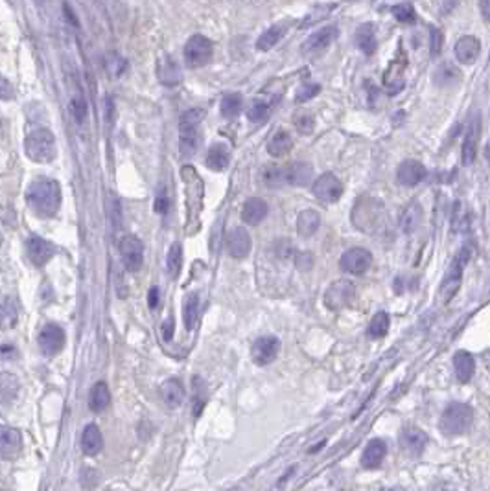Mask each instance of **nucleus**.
I'll list each match as a JSON object with an SVG mask.
<instances>
[{
	"mask_svg": "<svg viewBox=\"0 0 490 491\" xmlns=\"http://www.w3.org/2000/svg\"><path fill=\"white\" fill-rule=\"evenodd\" d=\"M26 202L39 218H54L61 206V186L57 180H33L26 190Z\"/></svg>",
	"mask_w": 490,
	"mask_h": 491,
	"instance_id": "1",
	"label": "nucleus"
},
{
	"mask_svg": "<svg viewBox=\"0 0 490 491\" xmlns=\"http://www.w3.org/2000/svg\"><path fill=\"white\" fill-rule=\"evenodd\" d=\"M24 153L32 162L48 164L55 159V138L50 129L33 127L24 138Z\"/></svg>",
	"mask_w": 490,
	"mask_h": 491,
	"instance_id": "2",
	"label": "nucleus"
},
{
	"mask_svg": "<svg viewBox=\"0 0 490 491\" xmlns=\"http://www.w3.org/2000/svg\"><path fill=\"white\" fill-rule=\"evenodd\" d=\"M203 116L205 113L201 109H190L182 113L179 118V151L185 159H190L198 151L199 140H201L199 127H201Z\"/></svg>",
	"mask_w": 490,
	"mask_h": 491,
	"instance_id": "3",
	"label": "nucleus"
},
{
	"mask_svg": "<svg viewBox=\"0 0 490 491\" xmlns=\"http://www.w3.org/2000/svg\"><path fill=\"white\" fill-rule=\"evenodd\" d=\"M472 421H474V410H472V407L467 403L453 401L442 412L439 427L448 436H458V434H463V432L469 431Z\"/></svg>",
	"mask_w": 490,
	"mask_h": 491,
	"instance_id": "4",
	"label": "nucleus"
},
{
	"mask_svg": "<svg viewBox=\"0 0 490 491\" xmlns=\"http://www.w3.org/2000/svg\"><path fill=\"white\" fill-rule=\"evenodd\" d=\"M470 254H472L470 245H464L463 249L455 254V258H453L452 263H450V267H448L446 274H444V280H442V285H441V296L442 300L446 302V304L452 300L453 296H455V293L459 291V287H461L464 267H467V263H469Z\"/></svg>",
	"mask_w": 490,
	"mask_h": 491,
	"instance_id": "5",
	"label": "nucleus"
},
{
	"mask_svg": "<svg viewBox=\"0 0 490 491\" xmlns=\"http://www.w3.org/2000/svg\"><path fill=\"white\" fill-rule=\"evenodd\" d=\"M185 61L190 68H201L212 59L214 54V46L210 43V39H207L205 35H192L185 44Z\"/></svg>",
	"mask_w": 490,
	"mask_h": 491,
	"instance_id": "6",
	"label": "nucleus"
},
{
	"mask_svg": "<svg viewBox=\"0 0 490 491\" xmlns=\"http://www.w3.org/2000/svg\"><path fill=\"white\" fill-rule=\"evenodd\" d=\"M181 177L185 188H187L188 213H190V219H196L201 210V204H203V180L192 166H185L181 169Z\"/></svg>",
	"mask_w": 490,
	"mask_h": 491,
	"instance_id": "7",
	"label": "nucleus"
},
{
	"mask_svg": "<svg viewBox=\"0 0 490 491\" xmlns=\"http://www.w3.org/2000/svg\"><path fill=\"white\" fill-rule=\"evenodd\" d=\"M336 37H337L336 26L323 28V30H319V32L312 33V35L304 41L301 52H303L304 57H308V59L321 57V55L325 54L326 50L330 48V44L336 41Z\"/></svg>",
	"mask_w": 490,
	"mask_h": 491,
	"instance_id": "8",
	"label": "nucleus"
},
{
	"mask_svg": "<svg viewBox=\"0 0 490 491\" xmlns=\"http://www.w3.org/2000/svg\"><path fill=\"white\" fill-rule=\"evenodd\" d=\"M120 254L124 267L129 273H137L140 271L144 263V245L142 241L138 240L137 235H124L120 240Z\"/></svg>",
	"mask_w": 490,
	"mask_h": 491,
	"instance_id": "9",
	"label": "nucleus"
},
{
	"mask_svg": "<svg viewBox=\"0 0 490 491\" xmlns=\"http://www.w3.org/2000/svg\"><path fill=\"white\" fill-rule=\"evenodd\" d=\"M354 296H356V289L354 285L347 280H339L326 289L325 293V304L326 307H330L334 311H339L343 307H347L352 304Z\"/></svg>",
	"mask_w": 490,
	"mask_h": 491,
	"instance_id": "10",
	"label": "nucleus"
},
{
	"mask_svg": "<svg viewBox=\"0 0 490 491\" xmlns=\"http://www.w3.org/2000/svg\"><path fill=\"white\" fill-rule=\"evenodd\" d=\"M314 195L323 202H336L341 199L343 195V184L341 180L337 179L334 173H323L317 177L312 186Z\"/></svg>",
	"mask_w": 490,
	"mask_h": 491,
	"instance_id": "11",
	"label": "nucleus"
},
{
	"mask_svg": "<svg viewBox=\"0 0 490 491\" xmlns=\"http://www.w3.org/2000/svg\"><path fill=\"white\" fill-rule=\"evenodd\" d=\"M370 263H373V254L367 249L354 247L343 254L339 260V267L348 274H364L369 271Z\"/></svg>",
	"mask_w": 490,
	"mask_h": 491,
	"instance_id": "12",
	"label": "nucleus"
},
{
	"mask_svg": "<svg viewBox=\"0 0 490 491\" xmlns=\"http://www.w3.org/2000/svg\"><path fill=\"white\" fill-rule=\"evenodd\" d=\"M279 349H281V340L273 335H265V337L256 338L251 346V357L256 365L265 366L273 363L279 355Z\"/></svg>",
	"mask_w": 490,
	"mask_h": 491,
	"instance_id": "13",
	"label": "nucleus"
},
{
	"mask_svg": "<svg viewBox=\"0 0 490 491\" xmlns=\"http://www.w3.org/2000/svg\"><path fill=\"white\" fill-rule=\"evenodd\" d=\"M37 343L43 354H59L63 346H65V331H63V327L57 326V324H46V326L41 329V333H39Z\"/></svg>",
	"mask_w": 490,
	"mask_h": 491,
	"instance_id": "14",
	"label": "nucleus"
},
{
	"mask_svg": "<svg viewBox=\"0 0 490 491\" xmlns=\"http://www.w3.org/2000/svg\"><path fill=\"white\" fill-rule=\"evenodd\" d=\"M26 252L30 262L37 267H43L52 260L55 254V247L50 241L39 238V235H30L26 241Z\"/></svg>",
	"mask_w": 490,
	"mask_h": 491,
	"instance_id": "15",
	"label": "nucleus"
},
{
	"mask_svg": "<svg viewBox=\"0 0 490 491\" xmlns=\"http://www.w3.org/2000/svg\"><path fill=\"white\" fill-rule=\"evenodd\" d=\"M480 131H481V118L480 115L474 116V120L470 122L467 135H464L463 149H461V157H463L464 166L474 164L475 157H478V144H480Z\"/></svg>",
	"mask_w": 490,
	"mask_h": 491,
	"instance_id": "16",
	"label": "nucleus"
},
{
	"mask_svg": "<svg viewBox=\"0 0 490 491\" xmlns=\"http://www.w3.org/2000/svg\"><path fill=\"white\" fill-rule=\"evenodd\" d=\"M426 179L424 164L419 160H404L397 169V180L402 186L413 188Z\"/></svg>",
	"mask_w": 490,
	"mask_h": 491,
	"instance_id": "17",
	"label": "nucleus"
},
{
	"mask_svg": "<svg viewBox=\"0 0 490 491\" xmlns=\"http://www.w3.org/2000/svg\"><path fill=\"white\" fill-rule=\"evenodd\" d=\"M227 251L236 260H242V258L247 256L249 252H251V238H249L247 230L242 229V227L232 229L229 235H227Z\"/></svg>",
	"mask_w": 490,
	"mask_h": 491,
	"instance_id": "18",
	"label": "nucleus"
},
{
	"mask_svg": "<svg viewBox=\"0 0 490 491\" xmlns=\"http://www.w3.org/2000/svg\"><path fill=\"white\" fill-rule=\"evenodd\" d=\"M157 77H159L160 85H164L168 88L177 87L181 83L179 65L171 59L170 55H160L159 61H157Z\"/></svg>",
	"mask_w": 490,
	"mask_h": 491,
	"instance_id": "19",
	"label": "nucleus"
},
{
	"mask_svg": "<svg viewBox=\"0 0 490 491\" xmlns=\"http://www.w3.org/2000/svg\"><path fill=\"white\" fill-rule=\"evenodd\" d=\"M404 72H406V61L402 59H395L389 65V68L384 74V87H386V93L395 96L404 88L406 85V79H404Z\"/></svg>",
	"mask_w": 490,
	"mask_h": 491,
	"instance_id": "20",
	"label": "nucleus"
},
{
	"mask_svg": "<svg viewBox=\"0 0 490 491\" xmlns=\"http://www.w3.org/2000/svg\"><path fill=\"white\" fill-rule=\"evenodd\" d=\"M453 52H455V57H458L459 63H463V65H472L481 54L480 39L472 37V35H464V37L459 39L458 44H455V48H453Z\"/></svg>",
	"mask_w": 490,
	"mask_h": 491,
	"instance_id": "21",
	"label": "nucleus"
},
{
	"mask_svg": "<svg viewBox=\"0 0 490 491\" xmlns=\"http://www.w3.org/2000/svg\"><path fill=\"white\" fill-rule=\"evenodd\" d=\"M387 454V443L384 442V440H380V438H375V440H370L369 443H367V447H365L364 454H361V465H364L365 470H376V468H380L381 462H384V459H386Z\"/></svg>",
	"mask_w": 490,
	"mask_h": 491,
	"instance_id": "22",
	"label": "nucleus"
},
{
	"mask_svg": "<svg viewBox=\"0 0 490 491\" xmlns=\"http://www.w3.org/2000/svg\"><path fill=\"white\" fill-rule=\"evenodd\" d=\"M22 438L21 432L11 427H4L0 432V454L2 459H15L17 454L21 453Z\"/></svg>",
	"mask_w": 490,
	"mask_h": 491,
	"instance_id": "23",
	"label": "nucleus"
},
{
	"mask_svg": "<svg viewBox=\"0 0 490 491\" xmlns=\"http://www.w3.org/2000/svg\"><path fill=\"white\" fill-rule=\"evenodd\" d=\"M207 166L212 171H225L229 162H231V149L223 142L212 144L207 151Z\"/></svg>",
	"mask_w": 490,
	"mask_h": 491,
	"instance_id": "24",
	"label": "nucleus"
},
{
	"mask_svg": "<svg viewBox=\"0 0 490 491\" xmlns=\"http://www.w3.org/2000/svg\"><path fill=\"white\" fill-rule=\"evenodd\" d=\"M400 443L408 453L420 454L424 451L426 443H428V436H426V432H422L417 427H408L400 434Z\"/></svg>",
	"mask_w": 490,
	"mask_h": 491,
	"instance_id": "25",
	"label": "nucleus"
},
{
	"mask_svg": "<svg viewBox=\"0 0 490 491\" xmlns=\"http://www.w3.org/2000/svg\"><path fill=\"white\" fill-rule=\"evenodd\" d=\"M267 215V202L260 197H251L242 208V219L247 224L262 223Z\"/></svg>",
	"mask_w": 490,
	"mask_h": 491,
	"instance_id": "26",
	"label": "nucleus"
},
{
	"mask_svg": "<svg viewBox=\"0 0 490 491\" xmlns=\"http://www.w3.org/2000/svg\"><path fill=\"white\" fill-rule=\"evenodd\" d=\"M314 175V168L306 162H295L284 168V180L292 186H306Z\"/></svg>",
	"mask_w": 490,
	"mask_h": 491,
	"instance_id": "27",
	"label": "nucleus"
},
{
	"mask_svg": "<svg viewBox=\"0 0 490 491\" xmlns=\"http://www.w3.org/2000/svg\"><path fill=\"white\" fill-rule=\"evenodd\" d=\"M160 396H162V401L166 403V407H170V409L181 407V403L185 401V388H182V383L179 381V379H168V381L162 383V387H160Z\"/></svg>",
	"mask_w": 490,
	"mask_h": 491,
	"instance_id": "28",
	"label": "nucleus"
},
{
	"mask_svg": "<svg viewBox=\"0 0 490 491\" xmlns=\"http://www.w3.org/2000/svg\"><path fill=\"white\" fill-rule=\"evenodd\" d=\"M356 44L358 48L364 52L365 55H373L378 46V39H376V28L370 22H365L356 30Z\"/></svg>",
	"mask_w": 490,
	"mask_h": 491,
	"instance_id": "29",
	"label": "nucleus"
},
{
	"mask_svg": "<svg viewBox=\"0 0 490 491\" xmlns=\"http://www.w3.org/2000/svg\"><path fill=\"white\" fill-rule=\"evenodd\" d=\"M102 447H104L102 432H100L98 427L91 423V425H87L85 429H83V434H82L83 453L87 454V456H96V454L102 451Z\"/></svg>",
	"mask_w": 490,
	"mask_h": 491,
	"instance_id": "30",
	"label": "nucleus"
},
{
	"mask_svg": "<svg viewBox=\"0 0 490 491\" xmlns=\"http://www.w3.org/2000/svg\"><path fill=\"white\" fill-rule=\"evenodd\" d=\"M292 137H290V133H286L284 129L275 131V135H273V137L270 138V142H267V153H270L271 157H275V159H281V157L288 155L292 151Z\"/></svg>",
	"mask_w": 490,
	"mask_h": 491,
	"instance_id": "31",
	"label": "nucleus"
},
{
	"mask_svg": "<svg viewBox=\"0 0 490 491\" xmlns=\"http://www.w3.org/2000/svg\"><path fill=\"white\" fill-rule=\"evenodd\" d=\"M453 368H455V376L459 381L469 383L475 372L474 357L469 352H458L455 359H453Z\"/></svg>",
	"mask_w": 490,
	"mask_h": 491,
	"instance_id": "32",
	"label": "nucleus"
},
{
	"mask_svg": "<svg viewBox=\"0 0 490 491\" xmlns=\"http://www.w3.org/2000/svg\"><path fill=\"white\" fill-rule=\"evenodd\" d=\"M321 227V215L315 210H303L297 218V232L303 238L314 235Z\"/></svg>",
	"mask_w": 490,
	"mask_h": 491,
	"instance_id": "33",
	"label": "nucleus"
},
{
	"mask_svg": "<svg viewBox=\"0 0 490 491\" xmlns=\"http://www.w3.org/2000/svg\"><path fill=\"white\" fill-rule=\"evenodd\" d=\"M111 403V394L109 388L105 383H96L91 390V396H88V407L93 412H104Z\"/></svg>",
	"mask_w": 490,
	"mask_h": 491,
	"instance_id": "34",
	"label": "nucleus"
},
{
	"mask_svg": "<svg viewBox=\"0 0 490 491\" xmlns=\"http://www.w3.org/2000/svg\"><path fill=\"white\" fill-rule=\"evenodd\" d=\"M284 35H286V26L284 24H275V26H271L270 30H265L260 35L258 41H256V48L260 52H270L271 48H275L276 44L281 43V39Z\"/></svg>",
	"mask_w": 490,
	"mask_h": 491,
	"instance_id": "35",
	"label": "nucleus"
},
{
	"mask_svg": "<svg viewBox=\"0 0 490 491\" xmlns=\"http://www.w3.org/2000/svg\"><path fill=\"white\" fill-rule=\"evenodd\" d=\"M420 221H422V208H420L419 202H413L404 210L402 218H400V227L406 234H411L419 229Z\"/></svg>",
	"mask_w": 490,
	"mask_h": 491,
	"instance_id": "36",
	"label": "nucleus"
},
{
	"mask_svg": "<svg viewBox=\"0 0 490 491\" xmlns=\"http://www.w3.org/2000/svg\"><path fill=\"white\" fill-rule=\"evenodd\" d=\"M242 107H243L242 94L231 93V94H225V96L221 98L220 113L225 120H232V118H236V116L240 115Z\"/></svg>",
	"mask_w": 490,
	"mask_h": 491,
	"instance_id": "37",
	"label": "nucleus"
},
{
	"mask_svg": "<svg viewBox=\"0 0 490 491\" xmlns=\"http://www.w3.org/2000/svg\"><path fill=\"white\" fill-rule=\"evenodd\" d=\"M198 313H199V296L196 293L188 295L185 298V304H182V320H185V327L188 331H192L194 326H196V320H198Z\"/></svg>",
	"mask_w": 490,
	"mask_h": 491,
	"instance_id": "38",
	"label": "nucleus"
},
{
	"mask_svg": "<svg viewBox=\"0 0 490 491\" xmlns=\"http://www.w3.org/2000/svg\"><path fill=\"white\" fill-rule=\"evenodd\" d=\"M17 392H19V381L11 374L4 372L2 379H0V398H2V403L8 407L17 398Z\"/></svg>",
	"mask_w": 490,
	"mask_h": 491,
	"instance_id": "39",
	"label": "nucleus"
},
{
	"mask_svg": "<svg viewBox=\"0 0 490 491\" xmlns=\"http://www.w3.org/2000/svg\"><path fill=\"white\" fill-rule=\"evenodd\" d=\"M387 331H389V315L386 311H378L370 320L367 333L370 338H381L386 337Z\"/></svg>",
	"mask_w": 490,
	"mask_h": 491,
	"instance_id": "40",
	"label": "nucleus"
},
{
	"mask_svg": "<svg viewBox=\"0 0 490 491\" xmlns=\"http://www.w3.org/2000/svg\"><path fill=\"white\" fill-rule=\"evenodd\" d=\"M182 267V249L179 243H173L168 251V258H166V269L171 278H177L181 273Z\"/></svg>",
	"mask_w": 490,
	"mask_h": 491,
	"instance_id": "41",
	"label": "nucleus"
},
{
	"mask_svg": "<svg viewBox=\"0 0 490 491\" xmlns=\"http://www.w3.org/2000/svg\"><path fill=\"white\" fill-rule=\"evenodd\" d=\"M270 110H271L270 102H265V99H254L247 110L249 122H253V124H260V122H264L265 118L270 116Z\"/></svg>",
	"mask_w": 490,
	"mask_h": 491,
	"instance_id": "42",
	"label": "nucleus"
},
{
	"mask_svg": "<svg viewBox=\"0 0 490 491\" xmlns=\"http://www.w3.org/2000/svg\"><path fill=\"white\" fill-rule=\"evenodd\" d=\"M459 79V70L458 68H453L452 65H442L439 70H437V76H435V83L437 85H441V87H448V85H452V83H455Z\"/></svg>",
	"mask_w": 490,
	"mask_h": 491,
	"instance_id": "43",
	"label": "nucleus"
},
{
	"mask_svg": "<svg viewBox=\"0 0 490 491\" xmlns=\"http://www.w3.org/2000/svg\"><path fill=\"white\" fill-rule=\"evenodd\" d=\"M70 115L76 118L77 124H83L87 118V104L82 94H76L70 98Z\"/></svg>",
	"mask_w": 490,
	"mask_h": 491,
	"instance_id": "44",
	"label": "nucleus"
},
{
	"mask_svg": "<svg viewBox=\"0 0 490 491\" xmlns=\"http://www.w3.org/2000/svg\"><path fill=\"white\" fill-rule=\"evenodd\" d=\"M334 10V6H315L314 10L310 11L308 15H306V19L303 21V24H301V28H308V26H314V24H317L319 21H323L325 17H328V11Z\"/></svg>",
	"mask_w": 490,
	"mask_h": 491,
	"instance_id": "45",
	"label": "nucleus"
},
{
	"mask_svg": "<svg viewBox=\"0 0 490 491\" xmlns=\"http://www.w3.org/2000/svg\"><path fill=\"white\" fill-rule=\"evenodd\" d=\"M2 322L6 327H11L17 324V306L10 296H6L2 302Z\"/></svg>",
	"mask_w": 490,
	"mask_h": 491,
	"instance_id": "46",
	"label": "nucleus"
},
{
	"mask_svg": "<svg viewBox=\"0 0 490 491\" xmlns=\"http://www.w3.org/2000/svg\"><path fill=\"white\" fill-rule=\"evenodd\" d=\"M319 93H321V85H317V83H306V85H301V87L297 88L295 102H297V104H304V102L315 98Z\"/></svg>",
	"mask_w": 490,
	"mask_h": 491,
	"instance_id": "47",
	"label": "nucleus"
},
{
	"mask_svg": "<svg viewBox=\"0 0 490 491\" xmlns=\"http://www.w3.org/2000/svg\"><path fill=\"white\" fill-rule=\"evenodd\" d=\"M105 66H107V70H109V74H113V76H122L124 74V70L127 68V63L124 57H120L118 54H109L107 55V59H105Z\"/></svg>",
	"mask_w": 490,
	"mask_h": 491,
	"instance_id": "48",
	"label": "nucleus"
},
{
	"mask_svg": "<svg viewBox=\"0 0 490 491\" xmlns=\"http://www.w3.org/2000/svg\"><path fill=\"white\" fill-rule=\"evenodd\" d=\"M393 15L395 19L400 22H413L417 19V13H415L413 6L408 4V2H402V4H397L393 8Z\"/></svg>",
	"mask_w": 490,
	"mask_h": 491,
	"instance_id": "49",
	"label": "nucleus"
},
{
	"mask_svg": "<svg viewBox=\"0 0 490 491\" xmlns=\"http://www.w3.org/2000/svg\"><path fill=\"white\" fill-rule=\"evenodd\" d=\"M295 129L301 135H312L315 129V120L312 115H301L295 118Z\"/></svg>",
	"mask_w": 490,
	"mask_h": 491,
	"instance_id": "50",
	"label": "nucleus"
},
{
	"mask_svg": "<svg viewBox=\"0 0 490 491\" xmlns=\"http://www.w3.org/2000/svg\"><path fill=\"white\" fill-rule=\"evenodd\" d=\"M442 43H444V35L439 28H431L430 33V52L431 55H439L442 50Z\"/></svg>",
	"mask_w": 490,
	"mask_h": 491,
	"instance_id": "51",
	"label": "nucleus"
},
{
	"mask_svg": "<svg viewBox=\"0 0 490 491\" xmlns=\"http://www.w3.org/2000/svg\"><path fill=\"white\" fill-rule=\"evenodd\" d=\"M464 219V204L461 201L455 202V208H453V218H452V227L453 230L458 232V230H461V227H463V221Z\"/></svg>",
	"mask_w": 490,
	"mask_h": 491,
	"instance_id": "52",
	"label": "nucleus"
},
{
	"mask_svg": "<svg viewBox=\"0 0 490 491\" xmlns=\"http://www.w3.org/2000/svg\"><path fill=\"white\" fill-rule=\"evenodd\" d=\"M168 204H170V202H168V195H166V191L162 190L159 195H157V199H155V212L164 215V213L168 212Z\"/></svg>",
	"mask_w": 490,
	"mask_h": 491,
	"instance_id": "53",
	"label": "nucleus"
},
{
	"mask_svg": "<svg viewBox=\"0 0 490 491\" xmlns=\"http://www.w3.org/2000/svg\"><path fill=\"white\" fill-rule=\"evenodd\" d=\"M105 118H107V122H113V118H115V104H113V98L111 96H107L105 98Z\"/></svg>",
	"mask_w": 490,
	"mask_h": 491,
	"instance_id": "54",
	"label": "nucleus"
},
{
	"mask_svg": "<svg viewBox=\"0 0 490 491\" xmlns=\"http://www.w3.org/2000/svg\"><path fill=\"white\" fill-rule=\"evenodd\" d=\"M160 329H162V338H164V340H170L171 335H173V318H168Z\"/></svg>",
	"mask_w": 490,
	"mask_h": 491,
	"instance_id": "55",
	"label": "nucleus"
},
{
	"mask_svg": "<svg viewBox=\"0 0 490 491\" xmlns=\"http://www.w3.org/2000/svg\"><path fill=\"white\" fill-rule=\"evenodd\" d=\"M480 11L483 19L490 24V0H480Z\"/></svg>",
	"mask_w": 490,
	"mask_h": 491,
	"instance_id": "56",
	"label": "nucleus"
},
{
	"mask_svg": "<svg viewBox=\"0 0 490 491\" xmlns=\"http://www.w3.org/2000/svg\"><path fill=\"white\" fill-rule=\"evenodd\" d=\"M148 302H149V307H155L157 304H159V291H157V287H151V289H149Z\"/></svg>",
	"mask_w": 490,
	"mask_h": 491,
	"instance_id": "57",
	"label": "nucleus"
},
{
	"mask_svg": "<svg viewBox=\"0 0 490 491\" xmlns=\"http://www.w3.org/2000/svg\"><path fill=\"white\" fill-rule=\"evenodd\" d=\"M11 354L17 355L15 348H11L10 344H4V346H2V357H4V359H10Z\"/></svg>",
	"mask_w": 490,
	"mask_h": 491,
	"instance_id": "58",
	"label": "nucleus"
},
{
	"mask_svg": "<svg viewBox=\"0 0 490 491\" xmlns=\"http://www.w3.org/2000/svg\"><path fill=\"white\" fill-rule=\"evenodd\" d=\"M381 491H404V490H400V488H387V490H381Z\"/></svg>",
	"mask_w": 490,
	"mask_h": 491,
	"instance_id": "59",
	"label": "nucleus"
}]
</instances>
